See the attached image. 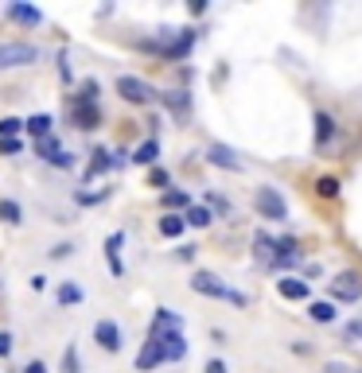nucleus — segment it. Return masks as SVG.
<instances>
[{"instance_id":"1","label":"nucleus","mask_w":362,"mask_h":373,"mask_svg":"<svg viewBox=\"0 0 362 373\" xmlns=\"http://www.w3.org/2000/svg\"><path fill=\"white\" fill-rule=\"evenodd\" d=\"M191 288L199 292V296H214V299H226V303L234 307H245V296L238 288H230V284H222L214 273H195L191 276Z\"/></svg>"},{"instance_id":"2","label":"nucleus","mask_w":362,"mask_h":373,"mask_svg":"<svg viewBox=\"0 0 362 373\" xmlns=\"http://www.w3.org/2000/svg\"><path fill=\"white\" fill-rule=\"evenodd\" d=\"M39 51L32 43H16V39H0V70H16V67H32Z\"/></svg>"},{"instance_id":"3","label":"nucleus","mask_w":362,"mask_h":373,"mask_svg":"<svg viewBox=\"0 0 362 373\" xmlns=\"http://www.w3.org/2000/svg\"><path fill=\"white\" fill-rule=\"evenodd\" d=\"M117 93L125 101H133V105H148V101L156 98V90H152L144 78H133V74H121L117 78Z\"/></svg>"},{"instance_id":"4","label":"nucleus","mask_w":362,"mask_h":373,"mask_svg":"<svg viewBox=\"0 0 362 373\" xmlns=\"http://www.w3.org/2000/svg\"><path fill=\"white\" fill-rule=\"evenodd\" d=\"M257 210H261L265 218H273V222H285L288 218V207H285L277 187H261V191H257Z\"/></svg>"},{"instance_id":"5","label":"nucleus","mask_w":362,"mask_h":373,"mask_svg":"<svg viewBox=\"0 0 362 373\" xmlns=\"http://www.w3.org/2000/svg\"><path fill=\"white\" fill-rule=\"evenodd\" d=\"M331 296L343 299V303H358V299H362V280H358V273H339L335 280H331Z\"/></svg>"},{"instance_id":"6","label":"nucleus","mask_w":362,"mask_h":373,"mask_svg":"<svg viewBox=\"0 0 362 373\" xmlns=\"http://www.w3.org/2000/svg\"><path fill=\"white\" fill-rule=\"evenodd\" d=\"M35 152H39V156L47 159L51 167H63V171H67V167L75 164V156H70V152L63 148L59 140H55V136H47V140H35Z\"/></svg>"},{"instance_id":"7","label":"nucleus","mask_w":362,"mask_h":373,"mask_svg":"<svg viewBox=\"0 0 362 373\" xmlns=\"http://www.w3.org/2000/svg\"><path fill=\"white\" fill-rule=\"evenodd\" d=\"M93 342H98L101 350L117 354V350H121V327L113 323V319H101V323L93 327Z\"/></svg>"},{"instance_id":"8","label":"nucleus","mask_w":362,"mask_h":373,"mask_svg":"<svg viewBox=\"0 0 362 373\" xmlns=\"http://www.w3.org/2000/svg\"><path fill=\"white\" fill-rule=\"evenodd\" d=\"M156 365H164V350L160 342L148 334V342H144V350L136 354V369H156Z\"/></svg>"},{"instance_id":"9","label":"nucleus","mask_w":362,"mask_h":373,"mask_svg":"<svg viewBox=\"0 0 362 373\" xmlns=\"http://www.w3.org/2000/svg\"><path fill=\"white\" fill-rule=\"evenodd\" d=\"M207 159H211L214 167H226V171H238V167H242V164H238V156L226 148V144H211V148H207Z\"/></svg>"},{"instance_id":"10","label":"nucleus","mask_w":362,"mask_h":373,"mask_svg":"<svg viewBox=\"0 0 362 373\" xmlns=\"http://www.w3.org/2000/svg\"><path fill=\"white\" fill-rule=\"evenodd\" d=\"M8 20H16V24H27V27H35L43 20V12L39 8H27V4H8Z\"/></svg>"},{"instance_id":"11","label":"nucleus","mask_w":362,"mask_h":373,"mask_svg":"<svg viewBox=\"0 0 362 373\" xmlns=\"http://www.w3.org/2000/svg\"><path fill=\"white\" fill-rule=\"evenodd\" d=\"M277 292L285 299H308V284L296 280V276H285V280H277Z\"/></svg>"},{"instance_id":"12","label":"nucleus","mask_w":362,"mask_h":373,"mask_svg":"<svg viewBox=\"0 0 362 373\" xmlns=\"http://www.w3.org/2000/svg\"><path fill=\"white\" fill-rule=\"evenodd\" d=\"M113 167V152H105V148H98L90 156V167H86V179H93V175H101V171H110Z\"/></svg>"},{"instance_id":"13","label":"nucleus","mask_w":362,"mask_h":373,"mask_svg":"<svg viewBox=\"0 0 362 373\" xmlns=\"http://www.w3.org/2000/svg\"><path fill=\"white\" fill-rule=\"evenodd\" d=\"M51 124H55V121H51L47 113H35L32 121H24V129L35 136V140H47V136H51Z\"/></svg>"},{"instance_id":"14","label":"nucleus","mask_w":362,"mask_h":373,"mask_svg":"<svg viewBox=\"0 0 362 373\" xmlns=\"http://www.w3.org/2000/svg\"><path fill=\"white\" fill-rule=\"evenodd\" d=\"M98 105H75V124L78 129H86V133H90V129H98Z\"/></svg>"},{"instance_id":"15","label":"nucleus","mask_w":362,"mask_h":373,"mask_svg":"<svg viewBox=\"0 0 362 373\" xmlns=\"http://www.w3.org/2000/svg\"><path fill=\"white\" fill-rule=\"evenodd\" d=\"M331 136H335V117H328V113H316V144H328Z\"/></svg>"},{"instance_id":"16","label":"nucleus","mask_w":362,"mask_h":373,"mask_svg":"<svg viewBox=\"0 0 362 373\" xmlns=\"http://www.w3.org/2000/svg\"><path fill=\"white\" fill-rule=\"evenodd\" d=\"M121 241H125V233H113V237L105 241V257H110V268H113V276H121V273H125V265H121V257H117Z\"/></svg>"},{"instance_id":"17","label":"nucleus","mask_w":362,"mask_h":373,"mask_svg":"<svg viewBox=\"0 0 362 373\" xmlns=\"http://www.w3.org/2000/svg\"><path fill=\"white\" fill-rule=\"evenodd\" d=\"M292 261H300V249H296V241H280L277 253H273V265H292Z\"/></svg>"},{"instance_id":"18","label":"nucleus","mask_w":362,"mask_h":373,"mask_svg":"<svg viewBox=\"0 0 362 373\" xmlns=\"http://www.w3.org/2000/svg\"><path fill=\"white\" fill-rule=\"evenodd\" d=\"M183 230H187V218H179V214H164L160 218V233H164V237H179Z\"/></svg>"},{"instance_id":"19","label":"nucleus","mask_w":362,"mask_h":373,"mask_svg":"<svg viewBox=\"0 0 362 373\" xmlns=\"http://www.w3.org/2000/svg\"><path fill=\"white\" fill-rule=\"evenodd\" d=\"M0 222H8V225H20V222H24V210H20V202L0 199Z\"/></svg>"},{"instance_id":"20","label":"nucleus","mask_w":362,"mask_h":373,"mask_svg":"<svg viewBox=\"0 0 362 373\" xmlns=\"http://www.w3.org/2000/svg\"><path fill=\"white\" fill-rule=\"evenodd\" d=\"M253 249H257V261H265V265H273V249H277V241L265 237V233H257L253 237Z\"/></svg>"},{"instance_id":"21","label":"nucleus","mask_w":362,"mask_h":373,"mask_svg":"<svg viewBox=\"0 0 362 373\" xmlns=\"http://www.w3.org/2000/svg\"><path fill=\"white\" fill-rule=\"evenodd\" d=\"M156 156H160V144H156V140H144L141 148L133 152L136 164H156Z\"/></svg>"},{"instance_id":"22","label":"nucleus","mask_w":362,"mask_h":373,"mask_svg":"<svg viewBox=\"0 0 362 373\" xmlns=\"http://www.w3.org/2000/svg\"><path fill=\"white\" fill-rule=\"evenodd\" d=\"M98 82H93V78H90V82H82V86H78V101H75V105H98Z\"/></svg>"},{"instance_id":"23","label":"nucleus","mask_w":362,"mask_h":373,"mask_svg":"<svg viewBox=\"0 0 362 373\" xmlns=\"http://www.w3.org/2000/svg\"><path fill=\"white\" fill-rule=\"evenodd\" d=\"M59 303H63V307L82 303V288H78V284H63V288H59Z\"/></svg>"},{"instance_id":"24","label":"nucleus","mask_w":362,"mask_h":373,"mask_svg":"<svg viewBox=\"0 0 362 373\" xmlns=\"http://www.w3.org/2000/svg\"><path fill=\"white\" fill-rule=\"evenodd\" d=\"M183 218H187V225H199V230H202V225H211V210H207V207H191Z\"/></svg>"},{"instance_id":"25","label":"nucleus","mask_w":362,"mask_h":373,"mask_svg":"<svg viewBox=\"0 0 362 373\" xmlns=\"http://www.w3.org/2000/svg\"><path fill=\"white\" fill-rule=\"evenodd\" d=\"M308 315H312L316 323H331V319H335V307L331 303H312L308 307Z\"/></svg>"},{"instance_id":"26","label":"nucleus","mask_w":362,"mask_h":373,"mask_svg":"<svg viewBox=\"0 0 362 373\" xmlns=\"http://www.w3.org/2000/svg\"><path fill=\"white\" fill-rule=\"evenodd\" d=\"M20 129H24V121H16V117H4V121H0V140H16Z\"/></svg>"},{"instance_id":"27","label":"nucleus","mask_w":362,"mask_h":373,"mask_svg":"<svg viewBox=\"0 0 362 373\" xmlns=\"http://www.w3.org/2000/svg\"><path fill=\"white\" fill-rule=\"evenodd\" d=\"M316 195H320V199H335V195H339V179H331V175H323V179L316 183Z\"/></svg>"},{"instance_id":"28","label":"nucleus","mask_w":362,"mask_h":373,"mask_svg":"<svg viewBox=\"0 0 362 373\" xmlns=\"http://www.w3.org/2000/svg\"><path fill=\"white\" fill-rule=\"evenodd\" d=\"M164 207H187V210H191V199H187V195L183 191H164Z\"/></svg>"},{"instance_id":"29","label":"nucleus","mask_w":362,"mask_h":373,"mask_svg":"<svg viewBox=\"0 0 362 373\" xmlns=\"http://www.w3.org/2000/svg\"><path fill=\"white\" fill-rule=\"evenodd\" d=\"M164 101H168V109H176V113H187V105H191V101H187V98H183V93H179V90L164 93Z\"/></svg>"},{"instance_id":"30","label":"nucleus","mask_w":362,"mask_h":373,"mask_svg":"<svg viewBox=\"0 0 362 373\" xmlns=\"http://www.w3.org/2000/svg\"><path fill=\"white\" fill-rule=\"evenodd\" d=\"M63 373H78V350L67 346V354H63Z\"/></svg>"},{"instance_id":"31","label":"nucleus","mask_w":362,"mask_h":373,"mask_svg":"<svg viewBox=\"0 0 362 373\" xmlns=\"http://www.w3.org/2000/svg\"><path fill=\"white\" fill-rule=\"evenodd\" d=\"M148 183H152V187H168V171H160V167H152Z\"/></svg>"},{"instance_id":"32","label":"nucleus","mask_w":362,"mask_h":373,"mask_svg":"<svg viewBox=\"0 0 362 373\" xmlns=\"http://www.w3.org/2000/svg\"><path fill=\"white\" fill-rule=\"evenodd\" d=\"M8 354H12V334L0 331V358H8Z\"/></svg>"},{"instance_id":"33","label":"nucleus","mask_w":362,"mask_h":373,"mask_svg":"<svg viewBox=\"0 0 362 373\" xmlns=\"http://www.w3.org/2000/svg\"><path fill=\"white\" fill-rule=\"evenodd\" d=\"M20 148H24L20 140H0V152H4V156H16Z\"/></svg>"},{"instance_id":"34","label":"nucleus","mask_w":362,"mask_h":373,"mask_svg":"<svg viewBox=\"0 0 362 373\" xmlns=\"http://www.w3.org/2000/svg\"><path fill=\"white\" fill-rule=\"evenodd\" d=\"M105 199V195H86V191H78V202H82V207H90V202H101Z\"/></svg>"},{"instance_id":"35","label":"nucleus","mask_w":362,"mask_h":373,"mask_svg":"<svg viewBox=\"0 0 362 373\" xmlns=\"http://www.w3.org/2000/svg\"><path fill=\"white\" fill-rule=\"evenodd\" d=\"M51 257H55V261H63V257H70V245H55V249H51Z\"/></svg>"},{"instance_id":"36","label":"nucleus","mask_w":362,"mask_h":373,"mask_svg":"<svg viewBox=\"0 0 362 373\" xmlns=\"http://www.w3.org/2000/svg\"><path fill=\"white\" fill-rule=\"evenodd\" d=\"M207 373H226V365H222L219 358H214V362H207Z\"/></svg>"},{"instance_id":"37","label":"nucleus","mask_w":362,"mask_h":373,"mask_svg":"<svg viewBox=\"0 0 362 373\" xmlns=\"http://www.w3.org/2000/svg\"><path fill=\"white\" fill-rule=\"evenodd\" d=\"M24 373H47V365H43V362H27Z\"/></svg>"},{"instance_id":"38","label":"nucleus","mask_w":362,"mask_h":373,"mask_svg":"<svg viewBox=\"0 0 362 373\" xmlns=\"http://www.w3.org/2000/svg\"><path fill=\"white\" fill-rule=\"evenodd\" d=\"M328 373H351V369H347V365H339V362H331V365H328Z\"/></svg>"},{"instance_id":"39","label":"nucleus","mask_w":362,"mask_h":373,"mask_svg":"<svg viewBox=\"0 0 362 373\" xmlns=\"http://www.w3.org/2000/svg\"><path fill=\"white\" fill-rule=\"evenodd\" d=\"M351 334H354V339H362V323H351Z\"/></svg>"}]
</instances>
